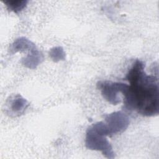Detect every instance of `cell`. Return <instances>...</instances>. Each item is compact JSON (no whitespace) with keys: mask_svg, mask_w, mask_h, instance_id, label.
I'll list each match as a JSON object with an SVG mask.
<instances>
[{"mask_svg":"<svg viewBox=\"0 0 159 159\" xmlns=\"http://www.w3.org/2000/svg\"><path fill=\"white\" fill-rule=\"evenodd\" d=\"M144 68L143 63L137 60L129 70L126 79L130 85L127 84L122 93L124 107L144 116H154L159 112L158 80L155 75H147Z\"/></svg>","mask_w":159,"mask_h":159,"instance_id":"1","label":"cell"},{"mask_svg":"<svg viewBox=\"0 0 159 159\" xmlns=\"http://www.w3.org/2000/svg\"><path fill=\"white\" fill-rule=\"evenodd\" d=\"M85 146L91 150L101 151L107 158L112 159L115 157L114 152L106 135L97 130L92 125L86 130Z\"/></svg>","mask_w":159,"mask_h":159,"instance_id":"2","label":"cell"},{"mask_svg":"<svg viewBox=\"0 0 159 159\" xmlns=\"http://www.w3.org/2000/svg\"><path fill=\"white\" fill-rule=\"evenodd\" d=\"M104 120L110 136L122 133L127 129L130 123L128 116L121 111L113 112L106 115Z\"/></svg>","mask_w":159,"mask_h":159,"instance_id":"3","label":"cell"},{"mask_svg":"<svg viewBox=\"0 0 159 159\" xmlns=\"http://www.w3.org/2000/svg\"><path fill=\"white\" fill-rule=\"evenodd\" d=\"M126 84L123 83L102 81L98 82L97 86L103 98L109 103L116 105L120 102L118 94L122 93Z\"/></svg>","mask_w":159,"mask_h":159,"instance_id":"4","label":"cell"},{"mask_svg":"<svg viewBox=\"0 0 159 159\" xmlns=\"http://www.w3.org/2000/svg\"><path fill=\"white\" fill-rule=\"evenodd\" d=\"M29 106L27 99L20 94H14L9 97L5 104V111L11 117L22 115Z\"/></svg>","mask_w":159,"mask_h":159,"instance_id":"5","label":"cell"},{"mask_svg":"<svg viewBox=\"0 0 159 159\" xmlns=\"http://www.w3.org/2000/svg\"><path fill=\"white\" fill-rule=\"evenodd\" d=\"M43 60V55L37 48L29 51L27 56L22 59V64L29 69L36 68Z\"/></svg>","mask_w":159,"mask_h":159,"instance_id":"6","label":"cell"},{"mask_svg":"<svg viewBox=\"0 0 159 159\" xmlns=\"http://www.w3.org/2000/svg\"><path fill=\"white\" fill-rule=\"evenodd\" d=\"M35 48H37V47L34 43L24 37H20L16 39L12 43L10 52L12 54H14L17 52H29Z\"/></svg>","mask_w":159,"mask_h":159,"instance_id":"7","label":"cell"},{"mask_svg":"<svg viewBox=\"0 0 159 159\" xmlns=\"http://www.w3.org/2000/svg\"><path fill=\"white\" fill-rule=\"evenodd\" d=\"M27 0H7L4 1L7 8L10 11L18 13L22 11L28 3Z\"/></svg>","mask_w":159,"mask_h":159,"instance_id":"8","label":"cell"},{"mask_svg":"<svg viewBox=\"0 0 159 159\" xmlns=\"http://www.w3.org/2000/svg\"><path fill=\"white\" fill-rule=\"evenodd\" d=\"M49 56L54 62H58L60 61H63L66 58V53L63 47L60 46L54 47L52 48L49 52Z\"/></svg>","mask_w":159,"mask_h":159,"instance_id":"9","label":"cell"}]
</instances>
